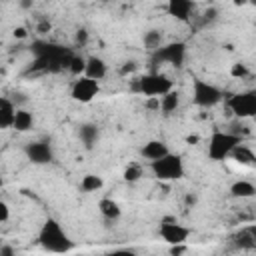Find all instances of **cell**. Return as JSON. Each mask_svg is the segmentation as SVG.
Segmentation results:
<instances>
[{
  "mask_svg": "<svg viewBox=\"0 0 256 256\" xmlns=\"http://www.w3.org/2000/svg\"><path fill=\"white\" fill-rule=\"evenodd\" d=\"M38 244L46 252H52V254H68L74 248V242L70 240V236L66 234V230L60 226V222L54 220V218L44 220V224L40 226Z\"/></svg>",
  "mask_w": 256,
  "mask_h": 256,
  "instance_id": "6da1fadb",
  "label": "cell"
},
{
  "mask_svg": "<svg viewBox=\"0 0 256 256\" xmlns=\"http://www.w3.org/2000/svg\"><path fill=\"white\" fill-rule=\"evenodd\" d=\"M242 144V138L234 132H224V130H214L208 138V148L206 154L212 162H222L226 158H230L232 150Z\"/></svg>",
  "mask_w": 256,
  "mask_h": 256,
  "instance_id": "7a4b0ae2",
  "label": "cell"
},
{
  "mask_svg": "<svg viewBox=\"0 0 256 256\" xmlns=\"http://www.w3.org/2000/svg\"><path fill=\"white\" fill-rule=\"evenodd\" d=\"M148 166H150V172L154 174V178H158L162 182H174V180L184 178V174H186L182 156L174 154V152H168L166 156H162L154 162H148Z\"/></svg>",
  "mask_w": 256,
  "mask_h": 256,
  "instance_id": "3957f363",
  "label": "cell"
},
{
  "mask_svg": "<svg viewBox=\"0 0 256 256\" xmlns=\"http://www.w3.org/2000/svg\"><path fill=\"white\" fill-rule=\"evenodd\" d=\"M136 90L142 92L148 98H162L164 94H168L170 90H174V82L160 72H148L144 76L138 78L136 82Z\"/></svg>",
  "mask_w": 256,
  "mask_h": 256,
  "instance_id": "277c9868",
  "label": "cell"
},
{
  "mask_svg": "<svg viewBox=\"0 0 256 256\" xmlns=\"http://www.w3.org/2000/svg\"><path fill=\"white\" fill-rule=\"evenodd\" d=\"M224 94L218 86L202 80V78H194L192 80V102L200 108H212L218 102H222Z\"/></svg>",
  "mask_w": 256,
  "mask_h": 256,
  "instance_id": "5b68a950",
  "label": "cell"
},
{
  "mask_svg": "<svg viewBox=\"0 0 256 256\" xmlns=\"http://www.w3.org/2000/svg\"><path fill=\"white\" fill-rule=\"evenodd\" d=\"M228 110L244 120V118H252L256 116V90H242V92H236L228 98Z\"/></svg>",
  "mask_w": 256,
  "mask_h": 256,
  "instance_id": "8992f818",
  "label": "cell"
},
{
  "mask_svg": "<svg viewBox=\"0 0 256 256\" xmlns=\"http://www.w3.org/2000/svg\"><path fill=\"white\" fill-rule=\"evenodd\" d=\"M190 232L192 230L188 226H184V224H180L176 220H164V222H160V228H158L160 238L166 244H170V246H182V244H186V240L190 238Z\"/></svg>",
  "mask_w": 256,
  "mask_h": 256,
  "instance_id": "52a82bcc",
  "label": "cell"
},
{
  "mask_svg": "<svg viewBox=\"0 0 256 256\" xmlns=\"http://www.w3.org/2000/svg\"><path fill=\"white\" fill-rule=\"evenodd\" d=\"M98 92H100V84L94 82V80H90V78H86V76L76 78V80L72 82V86H70V96H72V100H74V102H80V104L92 102V100L98 96Z\"/></svg>",
  "mask_w": 256,
  "mask_h": 256,
  "instance_id": "ba28073f",
  "label": "cell"
},
{
  "mask_svg": "<svg viewBox=\"0 0 256 256\" xmlns=\"http://www.w3.org/2000/svg\"><path fill=\"white\" fill-rule=\"evenodd\" d=\"M24 152H26V158L32 164H50L54 160V152H52V146H50L48 140L30 142V144H26Z\"/></svg>",
  "mask_w": 256,
  "mask_h": 256,
  "instance_id": "9c48e42d",
  "label": "cell"
},
{
  "mask_svg": "<svg viewBox=\"0 0 256 256\" xmlns=\"http://www.w3.org/2000/svg\"><path fill=\"white\" fill-rule=\"evenodd\" d=\"M186 56V44L184 42H172L166 46H160L158 50H154V58L160 62H168L172 66H180L184 62Z\"/></svg>",
  "mask_w": 256,
  "mask_h": 256,
  "instance_id": "30bf717a",
  "label": "cell"
},
{
  "mask_svg": "<svg viewBox=\"0 0 256 256\" xmlns=\"http://www.w3.org/2000/svg\"><path fill=\"white\" fill-rule=\"evenodd\" d=\"M194 10H196V2L194 0H170L166 4V12L172 18L180 20V22H188L192 18Z\"/></svg>",
  "mask_w": 256,
  "mask_h": 256,
  "instance_id": "8fae6325",
  "label": "cell"
},
{
  "mask_svg": "<svg viewBox=\"0 0 256 256\" xmlns=\"http://www.w3.org/2000/svg\"><path fill=\"white\" fill-rule=\"evenodd\" d=\"M106 74H108V64L100 56H96V54L86 56V68H84V76L86 78H90V80L100 84V80H104Z\"/></svg>",
  "mask_w": 256,
  "mask_h": 256,
  "instance_id": "7c38bea8",
  "label": "cell"
},
{
  "mask_svg": "<svg viewBox=\"0 0 256 256\" xmlns=\"http://www.w3.org/2000/svg\"><path fill=\"white\" fill-rule=\"evenodd\" d=\"M140 152H142V156H144L148 162H154V160L166 156V154L170 152V148H168V144H166L164 140H148V142L142 146Z\"/></svg>",
  "mask_w": 256,
  "mask_h": 256,
  "instance_id": "4fadbf2b",
  "label": "cell"
},
{
  "mask_svg": "<svg viewBox=\"0 0 256 256\" xmlns=\"http://www.w3.org/2000/svg\"><path fill=\"white\" fill-rule=\"evenodd\" d=\"M12 128L16 132H30L34 128V114L30 110H26V108H16Z\"/></svg>",
  "mask_w": 256,
  "mask_h": 256,
  "instance_id": "5bb4252c",
  "label": "cell"
},
{
  "mask_svg": "<svg viewBox=\"0 0 256 256\" xmlns=\"http://www.w3.org/2000/svg\"><path fill=\"white\" fill-rule=\"evenodd\" d=\"M14 112H16V104L10 98H2L0 96V130H8L14 124Z\"/></svg>",
  "mask_w": 256,
  "mask_h": 256,
  "instance_id": "9a60e30c",
  "label": "cell"
},
{
  "mask_svg": "<svg viewBox=\"0 0 256 256\" xmlns=\"http://www.w3.org/2000/svg\"><path fill=\"white\" fill-rule=\"evenodd\" d=\"M178 106H180V92L178 90H170L168 94L158 98V112H162V114H172L178 110Z\"/></svg>",
  "mask_w": 256,
  "mask_h": 256,
  "instance_id": "2e32d148",
  "label": "cell"
},
{
  "mask_svg": "<svg viewBox=\"0 0 256 256\" xmlns=\"http://www.w3.org/2000/svg\"><path fill=\"white\" fill-rule=\"evenodd\" d=\"M98 210H100V214H102L106 220H118V218L122 216L120 204H118L116 200H112V198H102V200L98 202Z\"/></svg>",
  "mask_w": 256,
  "mask_h": 256,
  "instance_id": "e0dca14e",
  "label": "cell"
},
{
  "mask_svg": "<svg viewBox=\"0 0 256 256\" xmlns=\"http://www.w3.org/2000/svg\"><path fill=\"white\" fill-rule=\"evenodd\" d=\"M230 194L234 198H252L256 194V186L250 180H236L230 186Z\"/></svg>",
  "mask_w": 256,
  "mask_h": 256,
  "instance_id": "ac0fdd59",
  "label": "cell"
},
{
  "mask_svg": "<svg viewBox=\"0 0 256 256\" xmlns=\"http://www.w3.org/2000/svg\"><path fill=\"white\" fill-rule=\"evenodd\" d=\"M104 188V180L98 174H84L80 180V190L82 192H98Z\"/></svg>",
  "mask_w": 256,
  "mask_h": 256,
  "instance_id": "d6986e66",
  "label": "cell"
},
{
  "mask_svg": "<svg viewBox=\"0 0 256 256\" xmlns=\"http://www.w3.org/2000/svg\"><path fill=\"white\" fill-rule=\"evenodd\" d=\"M78 136H80V140L86 148H92L98 140V128L94 124H82L80 130H78Z\"/></svg>",
  "mask_w": 256,
  "mask_h": 256,
  "instance_id": "ffe728a7",
  "label": "cell"
},
{
  "mask_svg": "<svg viewBox=\"0 0 256 256\" xmlns=\"http://www.w3.org/2000/svg\"><path fill=\"white\" fill-rule=\"evenodd\" d=\"M230 158H234L236 162H240V164H246V166H252V164H254V160H256L254 152H252L248 146H244V144H238V146L232 150Z\"/></svg>",
  "mask_w": 256,
  "mask_h": 256,
  "instance_id": "44dd1931",
  "label": "cell"
},
{
  "mask_svg": "<svg viewBox=\"0 0 256 256\" xmlns=\"http://www.w3.org/2000/svg\"><path fill=\"white\" fill-rule=\"evenodd\" d=\"M84 68H86V56H70V62H68V70L74 78H80L84 76Z\"/></svg>",
  "mask_w": 256,
  "mask_h": 256,
  "instance_id": "7402d4cb",
  "label": "cell"
},
{
  "mask_svg": "<svg viewBox=\"0 0 256 256\" xmlns=\"http://www.w3.org/2000/svg\"><path fill=\"white\" fill-rule=\"evenodd\" d=\"M144 44L148 50H158L162 46V32L160 30H148L144 34Z\"/></svg>",
  "mask_w": 256,
  "mask_h": 256,
  "instance_id": "603a6c76",
  "label": "cell"
},
{
  "mask_svg": "<svg viewBox=\"0 0 256 256\" xmlns=\"http://www.w3.org/2000/svg\"><path fill=\"white\" fill-rule=\"evenodd\" d=\"M254 230L252 228H246V230H242L240 234H238V240H236V244L238 246H242V248H254Z\"/></svg>",
  "mask_w": 256,
  "mask_h": 256,
  "instance_id": "cb8c5ba5",
  "label": "cell"
},
{
  "mask_svg": "<svg viewBox=\"0 0 256 256\" xmlns=\"http://www.w3.org/2000/svg\"><path fill=\"white\" fill-rule=\"evenodd\" d=\"M124 180L126 182H136V180H140L142 178V168L138 166V164H128L126 168H124Z\"/></svg>",
  "mask_w": 256,
  "mask_h": 256,
  "instance_id": "d4e9b609",
  "label": "cell"
},
{
  "mask_svg": "<svg viewBox=\"0 0 256 256\" xmlns=\"http://www.w3.org/2000/svg\"><path fill=\"white\" fill-rule=\"evenodd\" d=\"M230 74L234 76V78H244V76H248V68L244 66V64H234L232 66V70H230Z\"/></svg>",
  "mask_w": 256,
  "mask_h": 256,
  "instance_id": "484cf974",
  "label": "cell"
},
{
  "mask_svg": "<svg viewBox=\"0 0 256 256\" xmlns=\"http://www.w3.org/2000/svg\"><path fill=\"white\" fill-rule=\"evenodd\" d=\"M8 218H10V206L4 200H0V224L6 222Z\"/></svg>",
  "mask_w": 256,
  "mask_h": 256,
  "instance_id": "4316f807",
  "label": "cell"
},
{
  "mask_svg": "<svg viewBox=\"0 0 256 256\" xmlns=\"http://www.w3.org/2000/svg\"><path fill=\"white\" fill-rule=\"evenodd\" d=\"M106 256H138L134 250H130V248H118V250H112V252H108Z\"/></svg>",
  "mask_w": 256,
  "mask_h": 256,
  "instance_id": "83f0119b",
  "label": "cell"
},
{
  "mask_svg": "<svg viewBox=\"0 0 256 256\" xmlns=\"http://www.w3.org/2000/svg\"><path fill=\"white\" fill-rule=\"evenodd\" d=\"M12 36H14V38H18V40H24V38L28 36V30H26L24 26H18V28H14V30H12Z\"/></svg>",
  "mask_w": 256,
  "mask_h": 256,
  "instance_id": "f1b7e54d",
  "label": "cell"
},
{
  "mask_svg": "<svg viewBox=\"0 0 256 256\" xmlns=\"http://www.w3.org/2000/svg\"><path fill=\"white\" fill-rule=\"evenodd\" d=\"M86 40H88V32H86L84 28H80V30L76 32V42H78V44H86Z\"/></svg>",
  "mask_w": 256,
  "mask_h": 256,
  "instance_id": "f546056e",
  "label": "cell"
},
{
  "mask_svg": "<svg viewBox=\"0 0 256 256\" xmlns=\"http://www.w3.org/2000/svg\"><path fill=\"white\" fill-rule=\"evenodd\" d=\"M50 28H52V26H50V22H48V20H42V22L38 24V32H40V34L50 32Z\"/></svg>",
  "mask_w": 256,
  "mask_h": 256,
  "instance_id": "4dcf8cb0",
  "label": "cell"
},
{
  "mask_svg": "<svg viewBox=\"0 0 256 256\" xmlns=\"http://www.w3.org/2000/svg\"><path fill=\"white\" fill-rule=\"evenodd\" d=\"M132 70H136V62H126V66H122V74L132 72Z\"/></svg>",
  "mask_w": 256,
  "mask_h": 256,
  "instance_id": "1f68e13d",
  "label": "cell"
},
{
  "mask_svg": "<svg viewBox=\"0 0 256 256\" xmlns=\"http://www.w3.org/2000/svg\"><path fill=\"white\" fill-rule=\"evenodd\" d=\"M186 204H196V196L188 194V196H186Z\"/></svg>",
  "mask_w": 256,
  "mask_h": 256,
  "instance_id": "d6a6232c",
  "label": "cell"
},
{
  "mask_svg": "<svg viewBox=\"0 0 256 256\" xmlns=\"http://www.w3.org/2000/svg\"><path fill=\"white\" fill-rule=\"evenodd\" d=\"M188 142L192 144V142H198V136H188Z\"/></svg>",
  "mask_w": 256,
  "mask_h": 256,
  "instance_id": "836d02e7",
  "label": "cell"
},
{
  "mask_svg": "<svg viewBox=\"0 0 256 256\" xmlns=\"http://www.w3.org/2000/svg\"><path fill=\"white\" fill-rule=\"evenodd\" d=\"M4 186V180H2V174H0V188Z\"/></svg>",
  "mask_w": 256,
  "mask_h": 256,
  "instance_id": "e575fe53",
  "label": "cell"
},
{
  "mask_svg": "<svg viewBox=\"0 0 256 256\" xmlns=\"http://www.w3.org/2000/svg\"><path fill=\"white\" fill-rule=\"evenodd\" d=\"M74 256H84V254H74Z\"/></svg>",
  "mask_w": 256,
  "mask_h": 256,
  "instance_id": "d590c367",
  "label": "cell"
},
{
  "mask_svg": "<svg viewBox=\"0 0 256 256\" xmlns=\"http://www.w3.org/2000/svg\"><path fill=\"white\" fill-rule=\"evenodd\" d=\"M0 248H2V240H0Z\"/></svg>",
  "mask_w": 256,
  "mask_h": 256,
  "instance_id": "8d00e7d4",
  "label": "cell"
},
{
  "mask_svg": "<svg viewBox=\"0 0 256 256\" xmlns=\"http://www.w3.org/2000/svg\"><path fill=\"white\" fill-rule=\"evenodd\" d=\"M12 256H16V254H12Z\"/></svg>",
  "mask_w": 256,
  "mask_h": 256,
  "instance_id": "74e56055",
  "label": "cell"
}]
</instances>
